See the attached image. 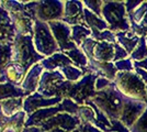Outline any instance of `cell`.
<instances>
[{
    "label": "cell",
    "mask_w": 147,
    "mask_h": 132,
    "mask_svg": "<svg viewBox=\"0 0 147 132\" xmlns=\"http://www.w3.org/2000/svg\"><path fill=\"white\" fill-rule=\"evenodd\" d=\"M90 100L110 120H120L127 97L117 89L114 82H112L108 88L97 91L96 96Z\"/></svg>",
    "instance_id": "6da1fadb"
},
{
    "label": "cell",
    "mask_w": 147,
    "mask_h": 132,
    "mask_svg": "<svg viewBox=\"0 0 147 132\" xmlns=\"http://www.w3.org/2000/svg\"><path fill=\"white\" fill-rule=\"evenodd\" d=\"M44 58L45 57L35 50L32 35H16V39L12 42L13 62L21 64L25 70L29 72L33 65L40 63Z\"/></svg>",
    "instance_id": "7a4b0ae2"
},
{
    "label": "cell",
    "mask_w": 147,
    "mask_h": 132,
    "mask_svg": "<svg viewBox=\"0 0 147 132\" xmlns=\"http://www.w3.org/2000/svg\"><path fill=\"white\" fill-rule=\"evenodd\" d=\"M73 84L65 79L61 70H44L36 93L46 98H66Z\"/></svg>",
    "instance_id": "3957f363"
},
{
    "label": "cell",
    "mask_w": 147,
    "mask_h": 132,
    "mask_svg": "<svg viewBox=\"0 0 147 132\" xmlns=\"http://www.w3.org/2000/svg\"><path fill=\"white\" fill-rule=\"evenodd\" d=\"M101 17L108 23L109 30L113 33L131 30L125 1H104Z\"/></svg>",
    "instance_id": "277c9868"
},
{
    "label": "cell",
    "mask_w": 147,
    "mask_h": 132,
    "mask_svg": "<svg viewBox=\"0 0 147 132\" xmlns=\"http://www.w3.org/2000/svg\"><path fill=\"white\" fill-rule=\"evenodd\" d=\"M117 89L131 99L147 101L146 84L135 72H119L114 79Z\"/></svg>",
    "instance_id": "5b68a950"
},
{
    "label": "cell",
    "mask_w": 147,
    "mask_h": 132,
    "mask_svg": "<svg viewBox=\"0 0 147 132\" xmlns=\"http://www.w3.org/2000/svg\"><path fill=\"white\" fill-rule=\"evenodd\" d=\"M33 43L35 46V50L44 57H49L59 52L57 42L51 31L49 23H45L38 20L34 21Z\"/></svg>",
    "instance_id": "8992f818"
},
{
    "label": "cell",
    "mask_w": 147,
    "mask_h": 132,
    "mask_svg": "<svg viewBox=\"0 0 147 132\" xmlns=\"http://www.w3.org/2000/svg\"><path fill=\"white\" fill-rule=\"evenodd\" d=\"M99 76L96 74H87L85 75L79 82L74 83L69 93L67 94L66 98L73 99L75 102L82 106L85 102L92 99L96 94V81Z\"/></svg>",
    "instance_id": "52a82bcc"
},
{
    "label": "cell",
    "mask_w": 147,
    "mask_h": 132,
    "mask_svg": "<svg viewBox=\"0 0 147 132\" xmlns=\"http://www.w3.org/2000/svg\"><path fill=\"white\" fill-rule=\"evenodd\" d=\"M80 49L84 51L88 58H92L103 63H113L115 55V47L113 43L99 42L92 38H89L81 44Z\"/></svg>",
    "instance_id": "ba28073f"
},
{
    "label": "cell",
    "mask_w": 147,
    "mask_h": 132,
    "mask_svg": "<svg viewBox=\"0 0 147 132\" xmlns=\"http://www.w3.org/2000/svg\"><path fill=\"white\" fill-rule=\"evenodd\" d=\"M65 1L61 0H44L37 1L36 20L45 23L53 21H61L64 18Z\"/></svg>",
    "instance_id": "9c48e42d"
},
{
    "label": "cell",
    "mask_w": 147,
    "mask_h": 132,
    "mask_svg": "<svg viewBox=\"0 0 147 132\" xmlns=\"http://www.w3.org/2000/svg\"><path fill=\"white\" fill-rule=\"evenodd\" d=\"M81 125V121L77 116H73L67 112H59L49 120L44 121L40 125V128L44 132H49L52 129L61 128L67 132L75 131Z\"/></svg>",
    "instance_id": "30bf717a"
},
{
    "label": "cell",
    "mask_w": 147,
    "mask_h": 132,
    "mask_svg": "<svg viewBox=\"0 0 147 132\" xmlns=\"http://www.w3.org/2000/svg\"><path fill=\"white\" fill-rule=\"evenodd\" d=\"M49 25L61 53H65L67 51L74 50L77 47V45L71 40V26L70 25H68L67 23L63 21L49 22Z\"/></svg>",
    "instance_id": "8fae6325"
},
{
    "label": "cell",
    "mask_w": 147,
    "mask_h": 132,
    "mask_svg": "<svg viewBox=\"0 0 147 132\" xmlns=\"http://www.w3.org/2000/svg\"><path fill=\"white\" fill-rule=\"evenodd\" d=\"M146 108L147 104L145 101L127 98V100L124 105V109H123L120 121L124 126H126L129 129H131L133 125L138 120V118L144 113Z\"/></svg>",
    "instance_id": "7c38bea8"
},
{
    "label": "cell",
    "mask_w": 147,
    "mask_h": 132,
    "mask_svg": "<svg viewBox=\"0 0 147 132\" xmlns=\"http://www.w3.org/2000/svg\"><path fill=\"white\" fill-rule=\"evenodd\" d=\"M64 98L61 97H55V98H46L38 93H34V94L30 95L24 98L23 101V111H24L28 116L35 112L38 109H43V108L54 107L59 105Z\"/></svg>",
    "instance_id": "4fadbf2b"
},
{
    "label": "cell",
    "mask_w": 147,
    "mask_h": 132,
    "mask_svg": "<svg viewBox=\"0 0 147 132\" xmlns=\"http://www.w3.org/2000/svg\"><path fill=\"white\" fill-rule=\"evenodd\" d=\"M85 6L84 2L79 0H68L65 1V11L63 22L68 25H85V14H84Z\"/></svg>",
    "instance_id": "5bb4252c"
},
{
    "label": "cell",
    "mask_w": 147,
    "mask_h": 132,
    "mask_svg": "<svg viewBox=\"0 0 147 132\" xmlns=\"http://www.w3.org/2000/svg\"><path fill=\"white\" fill-rule=\"evenodd\" d=\"M59 112H65V107L61 102L59 105L54 106V107L43 108V109H38L35 112L28 116L26 121H25L24 128H29V127H38L42 122L49 120V118L54 117L55 114Z\"/></svg>",
    "instance_id": "9a60e30c"
},
{
    "label": "cell",
    "mask_w": 147,
    "mask_h": 132,
    "mask_svg": "<svg viewBox=\"0 0 147 132\" xmlns=\"http://www.w3.org/2000/svg\"><path fill=\"white\" fill-rule=\"evenodd\" d=\"M44 72V67L41 65V63H37L33 65L30 68V70L26 73L23 82L21 83L20 87L24 90L26 96L34 94L37 91L38 88V84L41 81V76Z\"/></svg>",
    "instance_id": "2e32d148"
},
{
    "label": "cell",
    "mask_w": 147,
    "mask_h": 132,
    "mask_svg": "<svg viewBox=\"0 0 147 132\" xmlns=\"http://www.w3.org/2000/svg\"><path fill=\"white\" fill-rule=\"evenodd\" d=\"M17 35V31L10 17V13L3 7H1L0 2V42H9L12 43Z\"/></svg>",
    "instance_id": "e0dca14e"
},
{
    "label": "cell",
    "mask_w": 147,
    "mask_h": 132,
    "mask_svg": "<svg viewBox=\"0 0 147 132\" xmlns=\"http://www.w3.org/2000/svg\"><path fill=\"white\" fill-rule=\"evenodd\" d=\"M40 63L44 67L45 70H49V72H52V70H59V69L64 68L66 66L74 65L73 61L65 53H61V52L55 53L52 56L44 58L43 61H41Z\"/></svg>",
    "instance_id": "ac0fdd59"
},
{
    "label": "cell",
    "mask_w": 147,
    "mask_h": 132,
    "mask_svg": "<svg viewBox=\"0 0 147 132\" xmlns=\"http://www.w3.org/2000/svg\"><path fill=\"white\" fill-rule=\"evenodd\" d=\"M26 73L28 72L21 64L13 61H11L5 68V77H6L7 83H11L19 87L21 86V83L23 82Z\"/></svg>",
    "instance_id": "d6986e66"
},
{
    "label": "cell",
    "mask_w": 147,
    "mask_h": 132,
    "mask_svg": "<svg viewBox=\"0 0 147 132\" xmlns=\"http://www.w3.org/2000/svg\"><path fill=\"white\" fill-rule=\"evenodd\" d=\"M84 14H85V25L87 28H89L92 32V37H96L100 32L109 30V25L104 21L102 17H99L97 14L91 12L90 10H88L85 8L84 10Z\"/></svg>",
    "instance_id": "ffe728a7"
},
{
    "label": "cell",
    "mask_w": 147,
    "mask_h": 132,
    "mask_svg": "<svg viewBox=\"0 0 147 132\" xmlns=\"http://www.w3.org/2000/svg\"><path fill=\"white\" fill-rule=\"evenodd\" d=\"M115 38H117V43L120 44L127 52L129 55L133 53V51L136 49L141 40L140 37L134 34L131 30L126 32H117L115 33Z\"/></svg>",
    "instance_id": "44dd1931"
},
{
    "label": "cell",
    "mask_w": 147,
    "mask_h": 132,
    "mask_svg": "<svg viewBox=\"0 0 147 132\" xmlns=\"http://www.w3.org/2000/svg\"><path fill=\"white\" fill-rule=\"evenodd\" d=\"M12 61V43L0 42V84L7 83L5 68Z\"/></svg>",
    "instance_id": "7402d4cb"
},
{
    "label": "cell",
    "mask_w": 147,
    "mask_h": 132,
    "mask_svg": "<svg viewBox=\"0 0 147 132\" xmlns=\"http://www.w3.org/2000/svg\"><path fill=\"white\" fill-rule=\"evenodd\" d=\"M28 97L24 90L11 83L0 84V101L12 98H25Z\"/></svg>",
    "instance_id": "603a6c76"
},
{
    "label": "cell",
    "mask_w": 147,
    "mask_h": 132,
    "mask_svg": "<svg viewBox=\"0 0 147 132\" xmlns=\"http://www.w3.org/2000/svg\"><path fill=\"white\" fill-rule=\"evenodd\" d=\"M65 54L73 61L74 65L76 67H78V68H80L84 72L85 75L89 74V70H88V65H89L88 57L86 56V54L84 53V51L81 50L80 47H76L74 50L67 51V52H65Z\"/></svg>",
    "instance_id": "cb8c5ba5"
},
{
    "label": "cell",
    "mask_w": 147,
    "mask_h": 132,
    "mask_svg": "<svg viewBox=\"0 0 147 132\" xmlns=\"http://www.w3.org/2000/svg\"><path fill=\"white\" fill-rule=\"evenodd\" d=\"M23 101L24 98H12L0 101L1 112L6 117H12L16 113L23 110Z\"/></svg>",
    "instance_id": "d4e9b609"
},
{
    "label": "cell",
    "mask_w": 147,
    "mask_h": 132,
    "mask_svg": "<svg viewBox=\"0 0 147 132\" xmlns=\"http://www.w3.org/2000/svg\"><path fill=\"white\" fill-rule=\"evenodd\" d=\"M85 105L90 106V107L94 110V112H96V121H94L93 126L97 127L98 129H100L101 131H103V132H111V120L109 119L91 100L86 101Z\"/></svg>",
    "instance_id": "484cf974"
},
{
    "label": "cell",
    "mask_w": 147,
    "mask_h": 132,
    "mask_svg": "<svg viewBox=\"0 0 147 132\" xmlns=\"http://www.w3.org/2000/svg\"><path fill=\"white\" fill-rule=\"evenodd\" d=\"M92 32L86 25H73L71 26V40L77 47H80L81 44L86 41L87 39L91 38Z\"/></svg>",
    "instance_id": "4316f807"
},
{
    "label": "cell",
    "mask_w": 147,
    "mask_h": 132,
    "mask_svg": "<svg viewBox=\"0 0 147 132\" xmlns=\"http://www.w3.org/2000/svg\"><path fill=\"white\" fill-rule=\"evenodd\" d=\"M63 75L65 76V79L68 81L70 83H77L79 82L80 79L85 76L84 72L81 70L80 68L76 67L75 65H71V66H66L64 68L59 69Z\"/></svg>",
    "instance_id": "83f0119b"
},
{
    "label": "cell",
    "mask_w": 147,
    "mask_h": 132,
    "mask_svg": "<svg viewBox=\"0 0 147 132\" xmlns=\"http://www.w3.org/2000/svg\"><path fill=\"white\" fill-rule=\"evenodd\" d=\"M129 58L133 62H140L147 58V42L146 37H142L140 43L136 46V49L133 51V53L129 55Z\"/></svg>",
    "instance_id": "f1b7e54d"
},
{
    "label": "cell",
    "mask_w": 147,
    "mask_h": 132,
    "mask_svg": "<svg viewBox=\"0 0 147 132\" xmlns=\"http://www.w3.org/2000/svg\"><path fill=\"white\" fill-rule=\"evenodd\" d=\"M77 117L80 119L81 123H91L93 125L96 121V112L90 106L88 105H82L80 106Z\"/></svg>",
    "instance_id": "f546056e"
},
{
    "label": "cell",
    "mask_w": 147,
    "mask_h": 132,
    "mask_svg": "<svg viewBox=\"0 0 147 132\" xmlns=\"http://www.w3.org/2000/svg\"><path fill=\"white\" fill-rule=\"evenodd\" d=\"M85 8H87L88 10H90L91 12L94 14H97L99 17H101L102 13V7H103V2L102 0H85L82 1Z\"/></svg>",
    "instance_id": "4dcf8cb0"
},
{
    "label": "cell",
    "mask_w": 147,
    "mask_h": 132,
    "mask_svg": "<svg viewBox=\"0 0 147 132\" xmlns=\"http://www.w3.org/2000/svg\"><path fill=\"white\" fill-rule=\"evenodd\" d=\"M131 132H147V108L144 113L138 118L133 127L129 129Z\"/></svg>",
    "instance_id": "1f68e13d"
},
{
    "label": "cell",
    "mask_w": 147,
    "mask_h": 132,
    "mask_svg": "<svg viewBox=\"0 0 147 132\" xmlns=\"http://www.w3.org/2000/svg\"><path fill=\"white\" fill-rule=\"evenodd\" d=\"M93 40L99 41V42H109V43H117V38H115V33H113L110 30H105V31L100 32L96 37H92Z\"/></svg>",
    "instance_id": "d6a6232c"
},
{
    "label": "cell",
    "mask_w": 147,
    "mask_h": 132,
    "mask_svg": "<svg viewBox=\"0 0 147 132\" xmlns=\"http://www.w3.org/2000/svg\"><path fill=\"white\" fill-rule=\"evenodd\" d=\"M114 65L119 72H134V64L129 57L122 60V61H119V62H115Z\"/></svg>",
    "instance_id": "836d02e7"
},
{
    "label": "cell",
    "mask_w": 147,
    "mask_h": 132,
    "mask_svg": "<svg viewBox=\"0 0 147 132\" xmlns=\"http://www.w3.org/2000/svg\"><path fill=\"white\" fill-rule=\"evenodd\" d=\"M114 47H115V55H114V60H113V63L119 62V61H122L129 57V55L127 54V52L123 49L120 44L114 43Z\"/></svg>",
    "instance_id": "e575fe53"
},
{
    "label": "cell",
    "mask_w": 147,
    "mask_h": 132,
    "mask_svg": "<svg viewBox=\"0 0 147 132\" xmlns=\"http://www.w3.org/2000/svg\"><path fill=\"white\" fill-rule=\"evenodd\" d=\"M132 31V30H131ZM133 33L134 34H136L137 37H140V38H142V37H147V13L146 16H145V18L143 19V21L141 22V24L138 25L135 30H133Z\"/></svg>",
    "instance_id": "d590c367"
},
{
    "label": "cell",
    "mask_w": 147,
    "mask_h": 132,
    "mask_svg": "<svg viewBox=\"0 0 147 132\" xmlns=\"http://www.w3.org/2000/svg\"><path fill=\"white\" fill-rule=\"evenodd\" d=\"M111 132H131L120 120H111Z\"/></svg>",
    "instance_id": "8d00e7d4"
},
{
    "label": "cell",
    "mask_w": 147,
    "mask_h": 132,
    "mask_svg": "<svg viewBox=\"0 0 147 132\" xmlns=\"http://www.w3.org/2000/svg\"><path fill=\"white\" fill-rule=\"evenodd\" d=\"M73 132H103L97 127H94L91 123H81L75 131Z\"/></svg>",
    "instance_id": "74e56055"
},
{
    "label": "cell",
    "mask_w": 147,
    "mask_h": 132,
    "mask_svg": "<svg viewBox=\"0 0 147 132\" xmlns=\"http://www.w3.org/2000/svg\"><path fill=\"white\" fill-rule=\"evenodd\" d=\"M111 81H109L105 77H98L96 81V90L97 91H101L105 88H108L111 85Z\"/></svg>",
    "instance_id": "f35d334b"
},
{
    "label": "cell",
    "mask_w": 147,
    "mask_h": 132,
    "mask_svg": "<svg viewBox=\"0 0 147 132\" xmlns=\"http://www.w3.org/2000/svg\"><path fill=\"white\" fill-rule=\"evenodd\" d=\"M142 0H129V1H125V8H126V12L129 13L132 12L133 10H135L137 7L141 5Z\"/></svg>",
    "instance_id": "ab89813d"
},
{
    "label": "cell",
    "mask_w": 147,
    "mask_h": 132,
    "mask_svg": "<svg viewBox=\"0 0 147 132\" xmlns=\"http://www.w3.org/2000/svg\"><path fill=\"white\" fill-rule=\"evenodd\" d=\"M134 72L141 77L142 79H143V82L147 85V72L146 70H144V69H142V68H137V67H134Z\"/></svg>",
    "instance_id": "60d3db41"
},
{
    "label": "cell",
    "mask_w": 147,
    "mask_h": 132,
    "mask_svg": "<svg viewBox=\"0 0 147 132\" xmlns=\"http://www.w3.org/2000/svg\"><path fill=\"white\" fill-rule=\"evenodd\" d=\"M133 64H134V67L142 68L147 72V58L143 60V61H140V62H133Z\"/></svg>",
    "instance_id": "b9f144b4"
},
{
    "label": "cell",
    "mask_w": 147,
    "mask_h": 132,
    "mask_svg": "<svg viewBox=\"0 0 147 132\" xmlns=\"http://www.w3.org/2000/svg\"><path fill=\"white\" fill-rule=\"evenodd\" d=\"M0 132H22V130H20L14 126H7L5 128H2Z\"/></svg>",
    "instance_id": "7bdbcfd3"
},
{
    "label": "cell",
    "mask_w": 147,
    "mask_h": 132,
    "mask_svg": "<svg viewBox=\"0 0 147 132\" xmlns=\"http://www.w3.org/2000/svg\"><path fill=\"white\" fill-rule=\"evenodd\" d=\"M22 132H44L40 127H29V128H24Z\"/></svg>",
    "instance_id": "ee69618b"
},
{
    "label": "cell",
    "mask_w": 147,
    "mask_h": 132,
    "mask_svg": "<svg viewBox=\"0 0 147 132\" xmlns=\"http://www.w3.org/2000/svg\"><path fill=\"white\" fill-rule=\"evenodd\" d=\"M49 132H67V131L63 130V129H61V128H55V129H52V130Z\"/></svg>",
    "instance_id": "f6af8a7d"
},
{
    "label": "cell",
    "mask_w": 147,
    "mask_h": 132,
    "mask_svg": "<svg viewBox=\"0 0 147 132\" xmlns=\"http://www.w3.org/2000/svg\"><path fill=\"white\" fill-rule=\"evenodd\" d=\"M146 91H147V85H146Z\"/></svg>",
    "instance_id": "bcb514c9"
},
{
    "label": "cell",
    "mask_w": 147,
    "mask_h": 132,
    "mask_svg": "<svg viewBox=\"0 0 147 132\" xmlns=\"http://www.w3.org/2000/svg\"><path fill=\"white\" fill-rule=\"evenodd\" d=\"M146 42H147V37H146Z\"/></svg>",
    "instance_id": "7dc6e473"
},
{
    "label": "cell",
    "mask_w": 147,
    "mask_h": 132,
    "mask_svg": "<svg viewBox=\"0 0 147 132\" xmlns=\"http://www.w3.org/2000/svg\"><path fill=\"white\" fill-rule=\"evenodd\" d=\"M146 104H147V101H146Z\"/></svg>",
    "instance_id": "c3c4849f"
},
{
    "label": "cell",
    "mask_w": 147,
    "mask_h": 132,
    "mask_svg": "<svg viewBox=\"0 0 147 132\" xmlns=\"http://www.w3.org/2000/svg\"><path fill=\"white\" fill-rule=\"evenodd\" d=\"M0 2H1V1H0Z\"/></svg>",
    "instance_id": "681fc988"
},
{
    "label": "cell",
    "mask_w": 147,
    "mask_h": 132,
    "mask_svg": "<svg viewBox=\"0 0 147 132\" xmlns=\"http://www.w3.org/2000/svg\"><path fill=\"white\" fill-rule=\"evenodd\" d=\"M0 130H1V129H0Z\"/></svg>",
    "instance_id": "f907efd6"
}]
</instances>
